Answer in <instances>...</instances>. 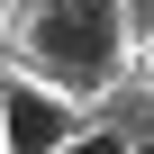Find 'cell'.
<instances>
[{
	"label": "cell",
	"mask_w": 154,
	"mask_h": 154,
	"mask_svg": "<svg viewBox=\"0 0 154 154\" xmlns=\"http://www.w3.org/2000/svg\"><path fill=\"white\" fill-rule=\"evenodd\" d=\"M0 63L63 100H100L136 63V18L127 0H18L0 27Z\"/></svg>",
	"instance_id": "cell-1"
},
{
	"label": "cell",
	"mask_w": 154,
	"mask_h": 154,
	"mask_svg": "<svg viewBox=\"0 0 154 154\" xmlns=\"http://www.w3.org/2000/svg\"><path fill=\"white\" fill-rule=\"evenodd\" d=\"M72 136H82V109L0 63V154H63Z\"/></svg>",
	"instance_id": "cell-2"
},
{
	"label": "cell",
	"mask_w": 154,
	"mask_h": 154,
	"mask_svg": "<svg viewBox=\"0 0 154 154\" xmlns=\"http://www.w3.org/2000/svg\"><path fill=\"white\" fill-rule=\"evenodd\" d=\"M63 154H136V145H127V136H109V127H82Z\"/></svg>",
	"instance_id": "cell-3"
},
{
	"label": "cell",
	"mask_w": 154,
	"mask_h": 154,
	"mask_svg": "<svg viewBox=\"0 0 154 154\" xmlns=\"http://www.w3.org/2000/svg\"><path fill=\"white\" fill-rule=\"evenodd\" d=\"M145 82H154V36H145Z\"/></svg>",
	"instance_id": "cell-4"
},
{
	"label": "cell",
	"mask_w": 154,
	"mask_h": 154,
	"mask_svg": "<svg viewBox=\"0 0 154 154\" xmlns=\"http://www.w3.org/2000/svg\"><path fill=\"white\" fill-rule=\"evenodd\" d=\"M9 9H18V0H0V27H9Z\"/></svg>",
	"instance_id": "cell-5"
},
{
	"label": "cell",
	"mask_w": 154,
	"mask_h": 154,
	"mask_svg": "<svg viewBox=\"0 0 154 154\" xmlns=\"http://www.w3.org/2000/svg\"><path fill=\"white\" fill-rule=\"evenodd\" d=\"M136 9H154V0H127V18H136Z\"/></svg>",
	"instance_id": "cell-6"
}]
</instances>
